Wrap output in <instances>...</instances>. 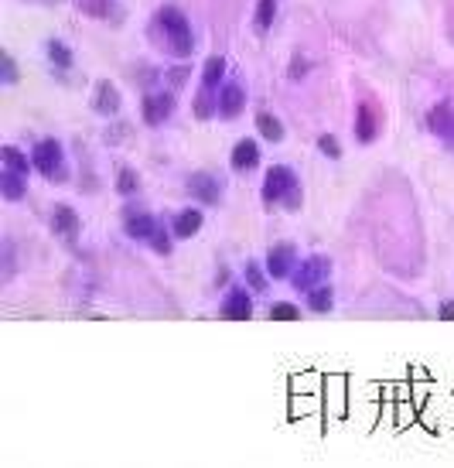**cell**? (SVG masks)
Here are the masks:
<instances>
[{"instance_id": "cell-1", "label": "cell", "mask_w": 454, "mask_h": 468, "mask_svg": "<svg viewBox=\"0 0 454 468\" xmlns=\"http://www.w3.org/2000/svg\"><path fill=\"white\" fill-rule=\"evenodd\" d=\"M157 21H161V28L168 34V45H171L174 55L188 59L191 51H195V34H191V24L185 21V14H181L178 7H161V11H157Z\"/></svg>"}, {"instance_id": "cell-2", "label": "cell", "mask_w": 454, "mask_h": 468, "mask_svg": "<svg viewBox=\"0 0 454 468\" xmlns=\"http://www.w3.org/2000/svg\"><path fill=\"white\" fill-rule=\"evenodd\" d=\"M34 171L48 178V181H65V157H62V144L45 137V141L34 144V154H31Z\"/></svg>"}, {"instance_id": "cell-3", "label": "cell", "mask_w": 454, "mask_h": 468, "mask_svg": "<svg viewBox=\"0 0 454 468\" xmlns=\"http://www.w3.org/2000/svg\"><path fill=\"white\" fill-rule=\"evenodd\" d=\"M331 274V260L328 257H308V260H301V267L291 274V284H294V291H301V294H311L314 287H321V284L328 281Z\"/></svg>"}, {"instance_id": "cell-4", "label": "cell", "mask_w": 454, "mask_h": 468, "mask_svg": "<svg viewBox=\"0 0 454 468\" xmlns=\"http://www.w3.org/2000/svg\"><path fill=\"white\" fill-rule=\"evenodd\" d=\"M298 188V178H294V171L287 168V164H273L270 171H266L263 178V202L266 205H283V199L291 195Z\"/></svg>"}, {"instance_id": "cell-5", "label": "cell", "mask_w": 454, "mask_h": 468, "mask_svg": "<svg viewBox=\"0 0 454 468\" xmlns=\"http://www.w3.org/2000/svg\"><path fill=\"white\" fill-rule=\"evenodd\" d=\"M294 247L291 243H277L273 250L266 253V274L273 277V281H283V277H291L294 274Z\"/></svg>"}, {"instance_id": "cell-6", "label": "cell", "mask_w": 454, "mask_h": 468, "mask_svg": "<svg viewBox=\"0 0 454 468\" xmlns=\"http://www.w3.org/2000/svg\"><path fill=\"white\" fill-rule=\"evenodd\" d=\"M171 109H174V96L171 93H151V96H143V103H141V113H143V124H164L168 116H171Z\"/></svg>"}, {"instance_id": "cell-7", "label": "cell", "mask_w": 454, "mask_h": 468, "mask_svg": "<svg viewBox=\"0 0 454 468\" xmlns=\"http://www.w3.org/2000/svg\"><path fill=\"white\" fill-rule=\"evenodd\" d=\"M427 126H430L448 147H454V106L451 103H438V106L430 109V113H427Z\"/></svg>"}, {"instance_id": "cell-8", "label": "cell", "mask_w": 454, "mask_h": 468, "mask_svg": "<svg viewBox=\"0 0 454 468\" xmlns=\"http://www.w3.org/2000/svg\"><path fill=\"white\" fill-rule=\"evenodd\" d=\"M123 229L130 239H151V236L157 233V222H154V216H147L143 209H133V205H130L123 212Z\"/></svg>"}, {"instance_id": "cell-9", "label": "cell", "mask_w": 454, "mask_h": 468, "mask_svg": "<svg viewBox=\"0 0 454 468\" xmlns=\"http://www.w3.org/2000/svg\"><path fill=\"white\" fill-rule=\"evenodd\" d=\"M250 314H253V301L243 287H236V291L226 294V301H222V318H229V322H246Z\"/></svg>"}, {"instance_id": "cell-10", "label": "cell", "mask_w": 454, "mask_h": 468, "mask_svg": "<svg viewBox=\"0 0 454 468\" xmlns=\"http://www.w3.org/2000/svg\"><path fill=\"white\" fill-rule=\"evenodd\" d=\"M188 195L191 199H198L202 205H216L219 202V181H216L212 174H205V171L191 174L188 178Z\"/></svg>"}, {"instance_id": "cell-11", "label": "cell", "mask_w": 454, "mask_h": 468, "mask_svg": "<svg viewBox=\"0 0 454 468\" xmlns=\"http://www.w3.org/2000/svg\"><path fill=\"white\" fill-rule=\"evenodd\" d=\"M243 103H246V96H243V89H239L236 82H226L219 89V116L236 120V116L243 113Z\"/></svg>"}, {"instance_id": "cell-12", "label": "cell", "mask_w": 454, "mask_h": 468, "mask_svg": "<svg viewBox=\"0 0 454 468\" xmlns=\"http://www.w3.org/2000/svg\"><path fill=\"white\" fill-rule=\"evenodd\" d=\"M51 233L65 236V239H76L79 236V216L69 205H55V212H51Z\"/></svg>"}, {"instance_id": "cell-13", "label": "cell", "mask_w": 454, "mask_h": 468, "mask_svg": "<svg viewBox=\"0 0 454 468\" xmlns=\"http://www.w3.org/2000/svg\"><path fill=\"white\" fill-rule=\"evenodd\" d=\"M229 161H233L236 171H253V168H256V161H260V147H256V141H250V137H246V141H239L233 147V157H229Z\"/></svg>"}, {"instance_id": "cell-14", "label": "cell", "mask_w": 454, "mask_h": 468, "mask_svg": "<svg viewBox=\"0 0 454 468\" xmlns=\"http://www.w3.org/2000/svg\"><path fill=\"white\" fill-rule=\"evenodd\" d=\"M93 103H96V109H99L103 116H116V109H120V93H116V86L103 79V82L96 86V99H93Z\"/></svg>"}, {"instance_id": "cell-15", "label": "cell", "mask_w": 454, "mask_h": 468, "mask_svg": "<svg viewBox=\"0 0 454 468\" xmlns=\"http://www.w3.org/2000/svg\"><path fill=\"white\" fill-rule=\"evenodd\" d=\"M379 134V124H376V113H373V106H365L362 103L359 113H355V137H359L362 144H373Z\"/></svg>"}, {"instance_id": "cell-16", "label": "cell", "mask_w": 454, "mask_h": 468, "mask_svg": "<svg viewBox=\"0 0 454 468\" xmlns=\"http://www.w3.org/2000/svg\"><path fill=\"white\" fill-rule=\"evenodd\" d=\"M198 229H202V212L198 209H185V212L174 216V236L178 239H191Z\"/></svg>"}, {"instance_id": "cell-17", "label": "cell", "mask_w": 454, "mask_h": 468, "mask_svg": "<svg viewBox=\"0 0 454 468\" xmlns=\"http://www.w3.org/2000/svg\"><path fill=\"white\" fill-rule=\"evenodd\" d=\"M0 191H4V199H7V202H21V199H24V191H28V185H24V174H21V171H11V168H4Z\"/></svg>"}, {"instance_id": "cell-18", "label": "cell", "mask_w": 454, "mask_h": 468, "mask_svg": "<svg viewBox=\"0 0 454 468\" xmlns=\"http://www.w3.org/2000/svg\"><path fill=\"white\" fill-rule=\"evenodd\" d=\"M331 304H335V287H328V284H321V287H314L311 294H308V308L318 314L331 312Z\"/></svg>"}, {"instance_id": "cell-19", "label": "cell", "mask_w": 454, "mask_h": 468, "mask_svg": "<svg viewBox=\"0 0 454 468\" xmlns=\"http://www.w3.org/2000/svg\"><path fill=\"white\" fill-rule=\"evenodd\" d=\"M76 7L86 17H113V11H116L113 0H76Z\"/></svg>"}, {"instance_id": "cell-20", "label": "cell", "mask_w": 454, "mask_h": 468, "mask_svg": "<svg viewBox=\"0 0 454 468\" xmlns=\"http://www.w3.org/2000/svg\"><path fill=\"white\" fill-rule=\"evenodd\" d=\"M222 76H226V59L222 55H212V59H205V72H202V82L205 89H212V86H219Z\"/></svg>"}, {"instance_id": "cell-21", "label": "cell", "mask_w": 454, "mask_h": 468, "mask_svg": "<svg viewBox=\"0 0 454 468\" xmlns=\"http://www.w3.org/2000/svg\"><path fill=\"white\" fill-rule=\"evenodd\" d=\"M256 126H260V134H263L270 144L283 141V124L277 120V116H270V113H260V116H256Z\"/></svg>"}, {"instance_id": "cell-22", "label": "cell", "mask_w": 454, "mask_h": 468, "mask_svg": "<svg viewBox=\"0 0 454 468\" xmlns=\"http://www.w3.org/2000/svg\"><path fill=\"white\" fill-rule=\"evenodd\" d=\"M0 157H4V168H11V171L28 174V168H31V161L21 154L17 147H4V151H0Z\"/></svg>"}, {"instance_id": "cell-23", "label": "cell", "mask_w": 454, "mask_h": 468, "mask_svg": "<svg viewBox=\"0 0 454 468\" xmlns=\"http://www.w3.org/2000/svg\"><path fill=\"white\" fill-rule=\"evenodd\" d=\"M273 17H277V0H260V4H256V28L266 31V28L273 24Z\"/></svg>"}, {"instance_id": "cell-24", "label": "cell", "mask_w": 454, "mask_h": 468, "mask_svg": "<svg viewBox=\"0 0 454 468\" xmlns=\"http://www.w3.org/2000/svg\"><path fill=\"white\" fill-rule=\"evenodd\" d=\"M137 188H141V181H137L133 168H120V171H116V191H120V195H133Z\"/></svg>"}, {"instance_id": "cell-25", "label": "cell", "mask_w": 454, "mask_h": 468, "mask_svg": "<svg viewBox=\"0 0 454 468\" xmlns=\"http://www.w3.org/2000/svg\"><path fill=\"white\" fill-rule=\"evenodd\" d=\"M48 59L59 65V69H72V51L62 41H48Z\"/></svg>"}, {"instance_id": "cell-26", "label": "cell", "mask_w": 454, "mask_h": 468, "mask_svg": "<svg viewBox=\"0 0 454 468\" xmlns=\"http://www.w3.org/2000/svg\"><path fill=\"white\" fill-rule=\"evenodd\" d=\"M270 318H273V322H298L301 312H298V304H291V301H277V304L270 308Z\"/></svg>"}, {"instance_id": "cell-27", "label": "cell", "mask_w": 454, "mask_h": 468, "mask_svg": "<svg viewBox=\"0 0 454 468\" xmlns=\"http://www.w3.org/2000/svg\"><path fill=\"white\" fill-rule=\"evenodd\" d=\"M246 284L253 287V294H263L266 291V277H263V270H260L256 264L246 267Z\"/></svg>"}, {"instance_id": "cell-28", "label": "cell", "mask_w": 454, "mask_h": 468, "mask_svg": "<svg viewBox=\"0 0 454 468\" xmlns=\"http://www.w3.org/2000/svg\"><path fill=\"white\" fill-rule=\"evenodd\" d=\"M216 109H219V103H212V96L208 93H202L198 99H195V116H198V120H208Z\"/></svg>"}, {"instance_id": "cell-29", "label": "cell", "mask_w": 454, "mask_h": 468, "mask_svg": "<svg viewBox=\"0 0 454 468\" xmlns=\"http://www.w3.org/2000/svg\"><path fill=\"white\" fill-rule=\"evenodd\" d=\"M318 151L325 157H342V144L335 141L331 134H321V137H318Z\"/></svg>"}, {"instance_id": "cell-30", "label": "cell", "mask_w": 454, "mask_h": 468, "mask_svg": "<svg viewBox=\"0 0 454 468\" xmlns=\"http://www.w3.org/2000/svg\"><path fill=\"white\" fill-rule=\"evenodd\" d=\"M0 79H4V82H17V65L7 51H0Z\"/></svg>"}, {"instance_id": "cell-31", "label": "cell", "mask_w": 454, "mask_h": 468, "mask_svg": "<svg viewBox=\"0 0 454 468\" xmlns=\"http://www.w3.org/2000/svg\"><path fill=\"white\" fill-rule=\"evenodd\" d=\"M147 243H151V247H154L157 253H171V239H168V233H164V229H161V226H157V233L151 236V239H147Z\"/></svg>"}, {"instance_id": "cell-32", "label": "cell", "mask_w": 454, "mask_h": 468, "mask_svg": "<svg viewBox=\"0 0 454 468\" xmlns=\"http://www.w3.org/2000/svg\"><path fill=\"white\" fill-rule=\"evenodd\" d=\"M308 72V62H304V55H294V62H291V79H301Z\"/></svg>"}, {"instance_id": "cell-33", "label": "cell", "mask_w": 454, "mask_h": 468, "mask_svg": "<svg viewBox=\"0 0 454 468\" xmlns=\"http://www.w3.org/2000/svg\"><path fill=\"white\" fill-rule=\"evenodd\" d=\"M283 209H291V212H298L301 209V188H294L287 199H283Z\"/></svg>"}, {"instance_id": "cell-34", "label": "cell", "mask_w": 454, "mask_h": 468, "mask_svg": "<svg viewBox=\"0 0 454 468\" xmlns=\"http://www.w3.org/2000/svg\"><path fill=\"white\" fill-rule=\"evenodd\" d=\"M438 314H440V318H444V322H454V301H444Z\"/></svg>"}, {"instance_id": "cell-35", "label": "cell", "mask_w": 454, "mask_h": 468, "mask_svg": "<svg viewBox=\"0 0 454 468\" xmlns=\"http://www.w3.org/2000/svg\"><path fill=\"white\" fill-rule=\"evenodd\" d=\"M168 79H171V86H181V82L188 79V69L181 65V69H174V76H168Z\"/></svg>"}]
</instances>
